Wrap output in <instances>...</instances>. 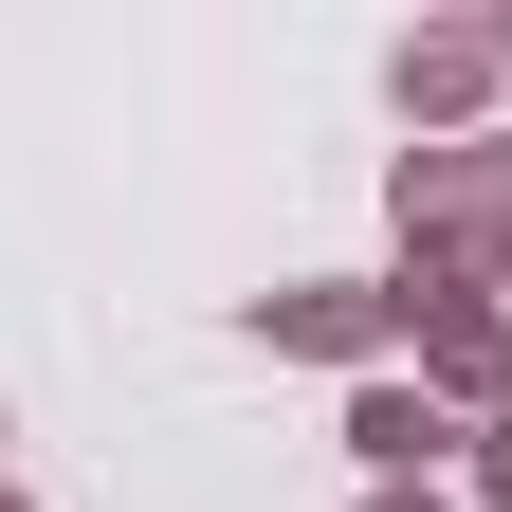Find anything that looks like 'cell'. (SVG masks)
Returning <instances> with one entry per match:
<instances>
[{"mask_svg": "<svg viewBox=\"0 0 512 512\" xmlns=\"http://www.w3.org/2000/svg\"><path fill=\"white\" fill-rule=\"evenodd\" d=\"M403 348H421V384L458 421H512V311L494 293H403Z\"/></svg>", "mask_w": 512, "mask_h": 512, "instance_id": "cell-1", "label": "cell"}, {"mask_svg": "<svg viewBox=\"0 0 512 512\" xmlns=\"http://www.w3.org/2000/svg\"><path fill=\"white\" fill-rule=\"evenodd\" d=\"M256 330L293 366H366V348H403V275H293V293H256Z\"/></svg>", "mask_w": 512, "mask_h": 512, "instance_id": "cell-2", "label": "cell"}, {"mask_svg": "<svg viewBox=\"0 0 512 512\" xmlns=\"http://www.w3.org/2000/svg\"><path fill=\"white\" fill-rule=\"evenodd\" d=\"M384 92H403V128L476 147V110H494V37H476V19H421L403 55H384Z\"/></svg>", "mask_w": 512, "mask_h": 512, "instance_id": "cell-3", "label": "cell"}, {"mask_svg": "<svg viewBox=\"0 0 512 512\" xmlns=\"http://www.w3.org/2000/svg\"><path fill=\"white\" fill-rule=\"evenodd\" d=\"M458 439H476V421L439 403V384H348V458H366L384 494H421L439 458H458Z\"/></svg>", "mask_w": 512, "mask_h": 512, "instance_id": "cell-4", "label": "cell"}, {"mask_svg": "<svg viewBox=\"0 0 512 512\" xmlns=\"http://www.w3.org/2000/svg\"><path fill=\"white\" fill-rule=\"evenodd\" d=\"M476 512H512V421H476Z\"/></svg>", "mask_w": 512, "mask_h": 512, "instance_id": "cell-5", "label": "cell"}, {"mask_svg": "<svg viewBox=\"0 0 512 512\" xmlns=\"http://www.w3.org/2000/svg\"><path fill=\"white\" fill-rule=\"evenodd\" d=\"M458 293H512V220H494V238H476V256H458Z\"/></svg>", "mask_w": 512, "mask_h": 512, "instance_id": "cell-6", "label": "cell"}, {"mask_svg": "<svg viewBox=\"0 0 512 512\" xmlns=\"http://www.w3.org/2000/svg\"><path fill=\"white\" fill-rule=\"evenodd\" d=\"M366 512H439V476H421V494H366Z\"/></svg>", "mask_w": 512, "mask_h": 512, "instance_id": "cell-7", "label": "cell"}, {"mask_svg": "<svg viewBox=\"0 0 512 512\" xmlns=\"http://www.w3.org/2000/svg\"><path fill=\"white\" fill-rule=\"evenodd\" d=\"M476 37H494V74H512V19H476Z\"/></svg>", "mask_w": 512, "mask_h": 512, "instance_id": "cell-8", "label": "cell"}, {"mask_svg": "<svg viewBox=\"0 0 512 512\" xmlns=\"http://www.w3.org/2000/svg\"><path fill=\"white\" fill-rule=\"evenodd\" d=\"M0 512H19V494H0Z\"/></svg>", "mask_w": 512, "mask_h": 512, "instance_id": "cell-9", "label": "cell"}]
</instances>
